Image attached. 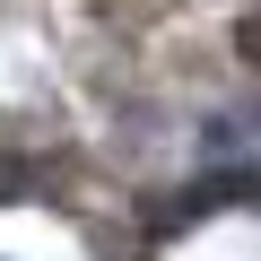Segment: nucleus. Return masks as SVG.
<instances>
[{"mask_svg": "<svg viewBox=\"0 0 261 261\" xmlns=\"http://www.w3.org/2000/svg\"><path fill=\"white\" fill-rule=\"evenodd\" d=\"M244 61H252V70H261V9H252V18H244Z\"/></svg>", "mask_w": 261, "mask_h": 261, "instance_id": "2", "label": "nucleus"}, {"mask_svg": "<svg viewBox=\"0 0 261 261\" xmlns=\"http://www.w3.org/2000/svg\"><path fill=\"white\" fill-rule=\"evenodd\" d=\"M27 192H35V174H27V166H0V200H27Z\"/></svg>", "mask_w": 261, "mask_h": 261, "instance_id": "1", "label": "nucleus"}]
</instances>
